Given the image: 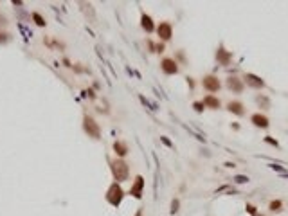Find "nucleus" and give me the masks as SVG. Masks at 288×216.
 I'll return each mask as SVG.
<instances>
[{
    "instance_id": "f257e3e1",
    "label": "nucleus",
    "mask_w": 288,
    "mask_h": 216,
    "mask_svg": "<svg viewBox=\"0 0 288 216\" xmlns=\"http://www.w3.org/2000/svg\"><path fill=\"white\" fill-rule=\"evenodd\" d=\"M112 173L117 182H124L128 178V164L124 160H114L112 162Z\"/></svg>"
},
{
    "instance_id": "f03ea898",
    "label": "nucleus",
    "mask_w": 288,
    "mask_h": 216,
    "mask_svg": "<svg viewBox=\"0 0 288 216\" xmlns=\"http://www.w3.org/2000/svg\"><path fill=\"white\" fill-rule=\"evenodd\" d=\"M83 128H85V131L90 137H94V139H99V135H101L99 124L94 121L92 117H88V115H86L85 119H83Z\"/></svg>"
},
{
    "instance_id": "7ed1b4c3",
    "label": "nucleus",
    "mask_w": 288,
    "mask_h": 216,
    "mask_svg": "<svg viewBox=\"0 0 288 216\" xmlns=\"http://www.w3.org/2000/svg\"><path fill=\"white\" fill-rule=\"evenodd\" d=\"M122 189L117 184H112L110 186V189H108V193H106V200L112 203V205H119L121 203V200H122Z\"/></svg>"
},
{
    "instance_id": "20e7f679",
    "label": "nucleus",
    "mask_w": 288,
    "mask_h": 216,
    "mask_svg": "<svg viewBox=\"0 0 288 216\" xmlns=\"http://www.w3.org/2000/svg\"><path fill=\"white\" fill-rule=\"evenodd\" d=\"M202 83H203V86L207 88L209 92H216V90H220V81H218V78H214V76H205Z\"/></svg>"
},
{
    "instance_id": "39448f33",
    "label": "nucleus",
    "mask_w": 288,
    "mask_h": 216,
    "mask_svg": "<svg viewBox=\"0 0 288 216\" xmlns=\"http://www.w3.org/2000/svg\"><path fill=\"white\" fill-rule=\"evenodd\" d=\"M245 83L247 85H250L252 88H263L265 86V81L261 78H258V76H254V74H245Z\"/></svg>"
},
{
    "instance_id": "423d86ee",
    "label": "nucleus",
    "mask_w": 288,
    "mask_h": 216,
    "mask_svg": "<svg viewBox=\"0 0 288 216\" xmlns=\"http://www.w3.org/2000/svg\"><path fill=\"white\" fill-rule=\"evenodd\" d=\"M142 187H144V178L142 177H137L133 187L130 189V194H133L135 198H141V196H142Z\"/></svg>"
},
{
    "instance_id": "0eeeda50",
    "label": "nucleus",
    "mask_w": 288,
    "mask_h": 216,
    "mask_svg": "<svg viewBox=\"0 0 288 216\" xmlns=\"http://www.w3.org/2000/svg\"><path fill=\"white\" fill-rule=\"evenodd\" d=\"M158 36L162 38V40H169L171 38V34H173V29H171V25L167 23V22H162L160 25H158Z\"/></svg>"
},
{
    "instance_id": "6e6552de",
    "label": "nucleus",
    "mask_w": 288,
    "mask_h": 216,
    "mask_svg": "<svg viewBox=\"0 0 288 216\" xmlns=\"http://www.w3.org/2000/svg\"><path fill=\"white\" fill-rule=\"evenodd\" d=\"M162 70L166 74H177L178 72V67H177V63L173 61L171 58H166V59H162Z\"/></svg>"
},
{
    "instance_id": "1a4fd4ad",
    "label": "nucleus",
    "mask_w": 288,
    "mask_h": 216,
    "mask_svg": "<svg viewBox=\"0 0 288 216\" xmlns=\"http://www.w3.org/2000/svg\"><path fill=\"white\" fill-rule=\"evenodd\" d=\"M227 86H229L230 90H234V92H241V90H243V83H241V79L234 78V76L227 79Z\"/></svg>"
},
{
    "instance_id": "9d476101",
    "label": "nucleus",
    "mask_w": 288,
    "mask_h": 216,
    "mask_svg": "<svg viewBox=\"0 0 288 216\" xmlns=\"http://www.w3.org/2000/svg\"><path fill=\"white\" fill-rule=\"evenodd\" d=\"M216 59L220 61L222 65H227L230 61V54L227 52V50L223 49V47H220V49L216 50Z\"/></svg>"
},
{
    "instance_id": "9b49d317",
    "label": "nucleus",
    "mask_w": 288,
    "mask_h": 216,
    "mask_svg": "<svg viewBox=\"0 0 288 216\" xmlns=\"http://www.w3.org/2000/svg\"><path fill=\"white\" fill-rule=\"evenodd\" d=\"M232 112V114H236V115H243L245 114V110H243V105L239 103V101H230L229 103V106H227Z\"/></svg>"
},
{
    "instance_id": "f8f14e48",
    "label": "nucleus",
    "mask_w": 288,
    "mask_h": 216,
    "mask_svg": "<svg viewBox=\"0 0 288 216\" xmlns=\"http://www.w3.org/2000/svg\"><path fill=\"white\" fill-rule=\"evenodd\" d=\"M252 122H254L256 126H259V128H266V126H268V119H266L265 115H259V114L252 115Z\"/></svg>"
},
{
    "instance_id": "ddd939ff",
    "label": "nucleus",
    "mask_w": 288,
    "mask_h": 216,
    "mask_svg": "<svg viewBox=\"0 0 288 216\" xmlns=\"http://www.w3.org/2000/svg\"><path fill=\"white\" fill-rule=\"evenodd\" d=\"M114 151L117 153V155L124 157V155L128 153V148H126V144H124V142H114Z\"/></svg>"
},
{
    "instance_id": "4468645a",
    "label": "nucleus",
    "mask_w": 288,
    "mask_h": 216,
    "mask_svg": "<svg viewBox=\"0 0 288 216\" xmlns=\"http://www.w3.org/2000/svg\"><path fill=\"white\" fill-rule=\"evenodd\" d=\"M203 105H207V106H211V108H220V101L216 99V97H213V95H207V97L203 99Z\"/></svg>"
},
{
    "instance_id": "2eb2a0df",
    "label": "nucleus",
    "mask_w": 288,
    "mask_h": 216,
    "mask_svg": "<svg viewBox=\"0 0 288 216\" xmlns=\"http://www.w3.org/2000/svg\"><path fill=\"white\" fill-rule=\"evenodd\" d=\"M142 27L148 31V33H151L153 31V23H151V18L148 16V14H142Z\"/></svg>"
},
{
    "instance_id": "dca6fc26",
    "label": "nucleus",
    "mask_w": 288,
    "mask_h": 216,
    "mask_svg": "<svg viewBox=\"0 0 288 216\" xmlns=\"http://www.w3.org/2000/svg\"><path fill=\"white\" fill-rule=\"evenodd\" d=\"M33 20H34L38 25H45V20H43V18H42V16H40L38 13H33Z\"/></svg>"
},
{
    "instance_id": "f3484780",
    "label": "nucleus",
    "mask_w": 288,
    "mask_h": 216,
    "mask_svg": "<svg viewBox=\"0 0 288 216\" xmlns=\"http://www.w3.org/2000/svg\"><path fill=\"white\" fill-rule=\"evenodd\" d=\"M279 207H281V202L279 200H275V202L270 203V209H272V211H279Z\"/></svg>"
},
{
    "instance_id": "a211bd4d",
    "label": "nucleus",
    "mask_w": 288,
    "mask_h": 216,
    "mask_svg": "<svg viewBox=\"0 0 288 216\" xmlns=\"http://www.w3.org/2000/svg\"><path fill=\"white\" fill-rule=\"evenodd\" d=\"M178 211V200H173L171 202V213H177Z\"/></svg>"
},
{
    "instance_id": "6ab92c4d",
    "label": "nucleus",
    "mask_w": 288,
    "mask_h": 216,
    "mask_svg": "<svg viewBox=\"0 0 288 216\" xmlns=\"http://www.w3.org/2000/svg\"><path fill=\"white\" fill-rule=\"evenodd\" d=\"M234 180H236V182H239V184H243V182H247L249 178H247V177H243V175H238Z\"/></svg>"
},
{
    "instance_id": "aec40b11",
    "label": "nucleus",
    "mask_w": 288,
    "mask_h": 216,
    "mask_svg": "<svg viewBox=\"0 0 288 216\" xmlns=\"http://www.w3.org/2000/svg\"><path fill=\"white\" fill-rule=\"evenodd\" d=\"M193 106H194V110H196V112H202V110H203V103H194Z\"/></svg>"
},
{
    "instance_id": "412c9836",
    "label": "nucleus",
    "mask_w": 288,
    "mask_h": 216,
    "mask_svg": "<svg viewBox=\"0 0 288 216\" xmlns=\"http://www.w3.org/2000/svg\"><path fill=\"white\" fill-rule=\"evenodd\" d=\"M0 25H6V16L4 14H0Z\"/></svg>"
},
{
    "instance_id": "4be33fe9",
    "label": "nucleus",
    "mask_w": 288,
    "mask_h": 216,
    "mask_svg": "<svg viewBox=\"0 0 288 216\" xmlns=\"http://www.w3.org/2000/svg\"><path fill=\"white\" fill-rule=\"evenodd\" d=\"M270 167H272V169H277V171H283V167H281V166H270Z\"/></svg>"
},
{
    "instance_id": "5701e85b",
    "label": "nucleus",
    "mask_w": 288,
    "mask_h": 216,
    "mask_svg": "<svg viewBox=\"0 0 288 216\" xmlns=\"http://www.w3.org/2000/svg\"><path fill=\"white\" fill-rule=\"evenodd\" d=\"M247 209H249V213H252V214H254V213H256V209L252 207V205H249V207H247Z\"/></svg>"
},
{
    "instance_id": "b1692460",
    "label": "nucleus",
    "mask_w": 288,
    "mask_h": 216,
    "mask_svg": "<svg viewBox=\"0 0 288 216\" xmlns=\"http://www.w3.org/2000/svg\"><path fill=\"white\" fill-rule=\"evenodd\" d=\"M135 216H142V213H141V211H139V213H137V214H135Z\"/></svg>"
}]
</instances>
